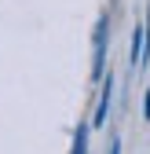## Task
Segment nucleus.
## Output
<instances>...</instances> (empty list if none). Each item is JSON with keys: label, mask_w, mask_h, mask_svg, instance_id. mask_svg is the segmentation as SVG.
<instances>
[{"label": "nucleus", "mask_w": 150, "mask_h": 154, "mask_svg": "<svg viewBox=\"0 0 150 154\" xmlns=\"http://www.w3.org/2000/svg\"><path fill=\"white\" fill-rule=\"evenodd\" d=\"M106 41H110V18L99 15V22H95V37H92V44H95V51H92V77H99L106 73Z\"/></svg>", "instance_id": "obj_1"}, {"label": "nucleus", "mask_w": 150, "mask_h": 154, "mask_svg": "<svg viewBox=\"0 0 150 154\" xmlns=\"http://www.w3.org/2000/svg\"><path fill=\"white\" fill-rule=\"evenodd\" d=\"M110 99H114V77L103 73V95H99V106H95V118H92V125L103 128L106 125V114H110Z\"/></svg>", "instance_id": "obj_2"}, {"label": "nucleus", "mask_w": 150, "mask_h": 154, "mask_svg": "<svg viewBox=\"0 0 150 154\" xmlns=\"http://www.w3.org/2000/svg\"><path fill=\"white\" fill-rule=\"evenodd\" d=\"M70 154H88V125H77V132H73V147Z\"/></svg>", "instance_id": "obj_3"}, {"label": "nucleus", "mask_w": 150, "mask_h": 154, "mask_svg": "<svg viewBox=\"0 0 150 154\" xmlns=\"http://www.w3.org/2000/svg\"><path fill=\"white\" fill-rule=\"evenodd\" d=\"M110 154H121V140H117V136L110 140Z\"/></svg>", "instance_id": "obj_4"}, {"label": "nucleus", "mask_w": 150, "mask_h": 154, "mask_svg": "<svg viewBox=\"0 0 150 154\" xmlns=\"http://www.w3.org/2000/svg\"><path fill=\"white\" fill-rule=\"evenodd\" d=\"M143 118L150 121V88H146V103H143Z\"/></svg>", "instance_id": "obj_5"}]
</instances>
